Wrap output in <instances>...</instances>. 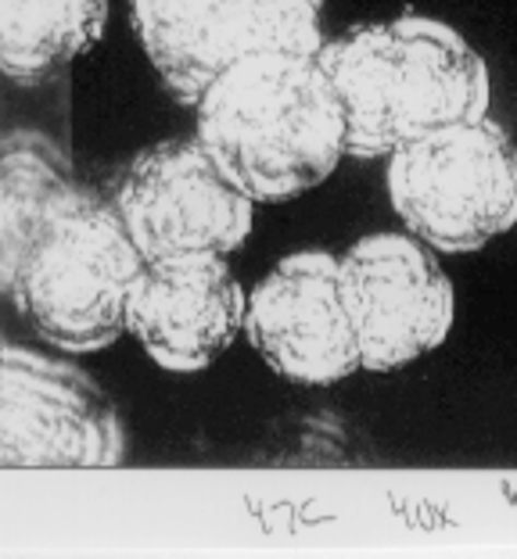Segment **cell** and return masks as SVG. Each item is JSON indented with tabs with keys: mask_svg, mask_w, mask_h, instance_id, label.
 <instances>
[{
	"mask_svg": "<svg viewBox=\"0 0 517 559\" xmlns=\"http://www.w3.org/2000/svg\"><path fill=\"white\" fill-rule=\"evenodd\" d=\"M108 0H0V69L40 83L75 66L108 29Z\"/></svg>",
	"mask_w": 517,
	"mask_h": 559,
	"instance_id": "cell-12",
	"label": "cell"
},
{
	"mask_svg": "<svg viewBox=\"0 0 517 559\" xmlns=\"http://www.w3.org/2000/svg\"><path fill=\"white\" fill-rule=\"evenodd\" d=\"M144 265L116 205L80 190L36 240L4 295L44 341L91 355L130 334V301Z\"/></svg>",
	"mask_w": 517,
	"mask_h": 559,
	"instance_id": "cell-3",
	"label": "cell"
},
{
	"mask_svg": "<svg viewBox=\"0 0 517 559\" xmlns=\"http://www.w3.org/2000/svg\"><path fill=\"white\" fill-rule=\"evenodd\" d=\"M245 316L248 290L231 259H158L133 290L130 337L166 373H201L245 334Z\"/></svg>",
	"mask_w": 517,
	"mask_h": 559,
	"instance_id": "cell-10",
	"label": "cell"
},
{
	"mask_svg": "<svg viewBox=\"0 0 517 559\" xmlns=\"http://www.w3.org/2000/svg\"><path fill=\"white\" fill-rule=\"evenodd\" d=\"M4 466H116L122 419L97 380L66 359L8 345L0 359Z\"/></svg>",
	"mask_w": 517,
	"mask_h": 559,
	"instance_id": "cell-9",
	"label": "cell"
},
{
	"mask_svg": "<svg viewBox=\"0 0 517 559\" xmlns=\"http://www.w3.org/2000/svg\"><path fill=\"white\" fill-rule=\"evenodd\" d=\"M245 337L287 384L331 388L363 373L334 251L306 248L277 262L248 290Z\"/></svg>",
	"mask_w": 517,
	"mask_h": 559,
	"instance_id": "cell-8",
	"label": "cell"
},
{
	"mask_svg": "<svg viewBox=\"0 0 517 559\" xmlns=\"http://www.w3.org/2000/svg\"><path fill=\"white\" fill-rule=\"evenodd\" d=\"M80 194L72 165L50 140L36 133L8 136L0 158V280L19 276L50 223Z\"/></svg>",
	"mask_w": 517,
	"mask_h": 559,
	"instance_id": "cell-11",
	"label": "cell"
},
{
	"mask_svg": "<svg viewBox=\"0 0 517 559\" xmlns=\"http://www.w3.org/2000/svg\"><path fill=\"white\" fill-rule=\"evenodd\" d=\"M195 136L256 205L317 190L349 155L345 119L317 50H259L195 100Z\"/></svg>",
	"mask_w": 517,
	"mask_h": 559,
	"instance_id": "cell-2",
	"label": "cell"
},
{
	"mask_svg": "<svg viewBox=\"0 0 517 559\" xmlns=\"http://www.w3.org/2000/svg\"><path fill=\"white\" fill-rule=\"evenodd\" d=\"M111 205L148 262L231 259L251 237L259 209L198 136L144 147L126 165Z\"/></svg>",
	"mask_w": 517,
	"mask_h": 559,
	"instance_id": "cell-5",
	"label": "cell"
},
{
	"mask_svg": "<svg viewBox=\"0 0 517 559\" xmlns=\"http://www.w3.org/2000/svg\"><path fill=\"white\" fill-rule=\"evenodd\" d=\"M402 230L443 255H471L517 226V140L493 116L446 126L388 158Z\"/></svg>",
	"mask_w": 517,
	"mask_h": 559,
	"instance_id": "cell-4",
	"label": "cell"
},
{
	"mask_svg": "<svg viewBox=\"0 0 517 559\" xmlns=\"http://www.w3.org/2000/svg\"><path fill=\"white\" fill-rule=\"evenodd\" d=\"M352 158H392L446 126L493 111V72L468 36L432 15H396L327 36L317 50Z\"/></svg>",
	"mask_w": 517,
	"mask_h": 559,
	"instance_id": "cell-1",
	"label": "cell"
},
{
	"mask_svg": "<svg viewBox=\"0 0 517 559\" xmlns=\"http://www.w3.org/2000/svg\"><path fill=\"white\" fill-rule=\"evenodd\" d=\"M130 22L148 66L180 105L259 50H320L324 0H130Z\"/></svg>",
	"mask_w": 517,
	"mask_h": 559,
	"instance_id": "cell-6",
	"label": "cell"
},
{
	"mask_svg": "<svg viewBox=\"0 0 517 559\" xmlns=\"http://www.w3.org/2000/svg\"><path fill=\"white\" fill-rule=\"evenodd\" d=\"M438 255L410 230L367 234L338 255L363 373H396L446 345L457 287Z\"/></svg>",
	"mask_w": 517,
	"mask_h": 559,
	"instance_id": "cell-7",
	"label": "cell"
}]
</instances>
